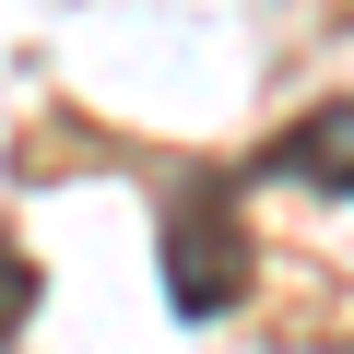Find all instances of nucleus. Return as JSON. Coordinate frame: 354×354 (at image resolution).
Wrapping results in <instances>:
<instances>
[{
    "label": "nucleus",
    "instance_id": "f257e3e1",
    "mask_svg": "<svg viewBox=\"0 0 354 354\" xmlns=\"http://www.w3.org/2000/svg\"><path fill=\"white\" fill-rule=\"evenodd\" d=\"M236 189H248V177H177V189H165V307L177 319H213L248 272V225H236Z\"/></svg>",
    "mask_w": 354,
    "mask_h": 354
},
{
    "label": "nucleus",
    "instance_id": "f03ea898",
    "mask_svg": "<svg viewBox=\"0 0 354 354\" xmlns=\"http://www.w3.org/2000/svg\"><path fill=\"white\" fill-rule=\"evenodd\" d=\"M248 177H295V189H354V95H330V106H307L295 130H272Z\"/></svg>",
    "mask_w": 354,
    "mask_h": 354
}]
</instances>
